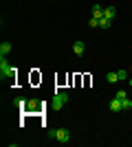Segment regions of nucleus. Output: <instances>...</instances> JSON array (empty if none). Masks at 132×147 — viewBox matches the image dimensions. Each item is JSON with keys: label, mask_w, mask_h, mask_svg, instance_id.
<instances>
[{"label": "nucleus", "mask_w": 132, "mask_h": 147, "mask_svg": "<svg viewBox=\"0 0 132 147\" xmlns=\"http://www.w3.org/2000/svg\"><path fill=\"white\" fill-rule=\"evenodd\" d=\"M16 70L18 68H13L9 61H7L5 55H0V79H13L16 77Z\"/></svg>", "instance_id": "obj_1"}, {"label": "nucleus", "mask_w": 132, "mask_h": 147, "mask_svg": "<svg viewBox=\"0 0 132 147\" xmlns=\"http://www.w3.org/2000/svg\"><path fill=\"white\" fill-rule=\"evenodd\" d=\"M49 136L55 138L57 143H68L70 141V132L66 127H57V129H49Z\"/></svg>", "instance_id": "obj_2"}, {"label": "nucleus", "mask_w": 132, "mask_h": 147, "mask_svg": "<svg viewBox=\"0 0 132 147\" xmlns=\"http://www.w3.org/2000/svg\"><path fill=\"white\" fill-rule=\"evenodd\" d=\"M66 101H68V92H55V97L51 101V108L53 110H62Z\"/></svg>", "instance_id": "obj_3"}, {"label": "nucleus", "mask_w": 132, "mask_h": 147, "mask_svg": "<svg viewBox=\"0 0 132 147\" xmlns=\"http://www.w3.org/2000/svg\"><path fill=\"white\" fill-rule=\"evenodd\" d=\"M73 53H75L77 57H82L84 53H86V44H84V42H75V44H73Z\"/></svg>", "instance_id": "obj_4"}, {"label": "nucleus", "mask_w": 132, "mask_h": 147, "mask_svg": "<svg viewBox=\"0 0 132 147\" xmlns=\"http://www.w3.org/2000/svg\"><path fill=\"white\" fill-rule=\"evenodd\" d=\"M110 110H112V112H119V110H123V108H121V99H117V97H114L112 101H110Z\"/></svg>", "instance_id": "obj_5"}, {"label": "nucleus", "mask_w": 132, "mask_h": 147, "mask_svg": "<svg viewBox=\"0 0 132 147\" xmlns=\"http://www.w3.org/2000/svg\"><path fill=\"white\" fill-rule=\"evenodd\" d=\"M9 53H11V44H9V42H2V44H0V55H9Z\"/></svg>", "instance_id": "obj_6"}, {"label": "nucleus", "mask_w": 132, "mask_h": 147, "mask_svg": "<svg viewBox=\"0 0 132 147\" xmlns=\"http://www.w3.org/2000/svg\"><path fill=\"white\" fill-rule=\"evenodd\" d=\"M93 18H104V7H99V5L93 7Z\"/></svg>", "instance_id": "obj_7"}, {"label": "nucleus", "mask_w": 132, "mask_h": 147, "mask_svg": "<svg viewBox=\"0 0 132 147\" xmlns=\"http://www.w3.org/2000/svg\"><path fill=\"white\" fill-rule=\"evenodd\" d=\"M104 18H108V20L114 18V7H106V9H104Z\"/></svg>", "instance_id": "obj_8"}, {"label": "nucleus", "mask_w": 132, "mask_h": 147, "mask_svg": "<svg viewBox=\"0 0 132 147\" xmlns=\"http://www.w3.org/2000/svg\"><path fill=\"white\" fill-rule=\"evenodd\" d=\"M121 108H123V110H132V101H130V99H121Z\"/></svg>", "instance_id": "obj_9"}, {"label": "nucleus", "mask_w": 132, "mask_h": 147, "mask_svg": "<svg viewBox=\"0 0 132 147\" xmlns=\"http://www.w3.org/2000/svg\"><path fill=\"white\" fill-rule=\"evenodd\" d=\"M106 81H108V84H114V81H119L117 73H108V75H106Z\"/></svg>", "instance_id": "obj_10"}, {"label": "nucleus", "mask_w": 132, "mask_h": 147, "mask_svg": "<svg viewBox=\"0 0 132 147\" xmlns=\"http://www.w3.org/2000/svg\"><path fill=\"white\" fill-rule=\"evenodd\" d=\"M13 103L18 105V108H22V110L26 108V101H24V99H20V97H16V99H13Z\"/></svg>", "instance_id": "obj_11"}, {"label": "nucleus", "mask_w": 132, "mask_h": 147, "mask_svg": "<svg viewBox=\"0 0 132 147\" xmlns=\"http://www.w3.org/2000/svg\"><path fill=\"white\" fill-rule=\"evenodd\" d=\"M99 20H101V18H90V20H88V26H90V29L99 26Z\"/></svg>", "instance_id": "obj_12"}, {"label": "nucleus", "mask_w": 132, "mask_h": 147, "mask_svg": "<svg viewBox=\"0 0 132 147\" xmlns=\"http://www.w3.org/2000/svg\"><path fill=\"white\" fill-rule=\"evenodd\" d=\"M117 77H119V81H126L128 79V70H117Z\"/></svg>", "instance_id": "obj_13"}, {"label": "nucleus", "mask_w": 132, "mask_h": 147, "mask_svg": "<svg viewBox=\"0 0 132 147\" xmlns=\"http://www.w3.org/2000/svg\"><path fill=\"white\" fill-rule=\"evenodd\" d=\"M24 110H38V101H26V108Z\"/></svg>", "instance_id": "obj_14"}, {"label": "nucleus", "mask_w": 132, "mask_h": 147, "mask_svg": "<svg viewBox=\"0 0 132 147\" xmlns=\"http://www.w3.org/2000/svg\"><path fill=\"white\" fill-rule=\"evenodd\" d=\"M99 26H101V29H108V26H110V20H108V18H101L99 20Z\"/></svg>", "instance_id": "obj_15"}, {"label": "nucleus", "mask_w": 132, "mask_h": 147, "mask_svg": "<svg viewBox=\"0 0 132 147\" xmlns=\"http://www.w3.org/2000/svg\"><path fill=\"white\" fill-rule=\"evenodd\" d=\"M126 97H128V94H126L123 90H119V92H117V99H126Z\"/></svg>", "instance_id": "obj_16"}, {"label": "nucleus", "mask_w": 132, "mask_h": 147, "mask_svg": "<svg viewBox=\"0 0 132 147\" xmlns=\"http://www.w3.org/2000/svg\"><path fill=\"white\" fill-rule=\"evenodd\" d=\"M128 84H130V88H132V79H130V81H128Z\"/></svg>", "instance_id": "obj_17"}]
</instances>
